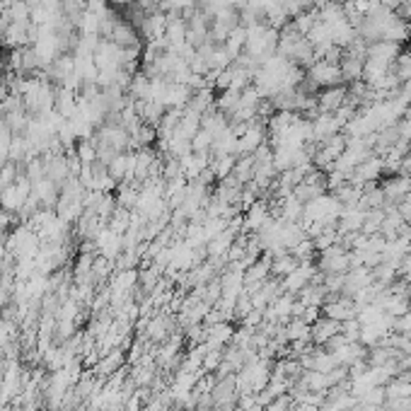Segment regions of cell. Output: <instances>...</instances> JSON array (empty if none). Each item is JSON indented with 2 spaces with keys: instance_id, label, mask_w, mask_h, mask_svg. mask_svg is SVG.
Here are the masks:
<instances>
[{
  "instance_id": "cell-1",
  "label": "cell",
  "mask_w": 411,
  "mask_h": 411,
  "mask_svg": "<svg viewBox=\"0 0 411 411\" xmlns=\"http://www.w3.org/2000/svg\"><path fill=\"white\" fill-rule=\"evenodd\" d=\"M305 80H308L315 89L334 87V85H341V82H344V80H341L339 63H329L324 59H317L312 66L308 68V75H305Z\"/></svg>"
},
{
  "instance_id": "cell-2",
  "label": "cell",
  "mask_w": 411,
  "mask_h": 411,
  "mask_svg": "<svg viewBox=\"0 0 411 411\" xmlns=\"http://www.w3.org/2000/svg\"><path fill=\"white\" fill-rule=\"evenodd\" d=\"M322 315L334 319V322H346V319H353L358 315V305L349 295H326Z\"/></svg>"
},
{
  "instance_id": "cell-3",
  "label": "cell",
  "mask_w": 411,
  "mask_h": 411,
  "mask_svg": "<svg viewBox=\"0 0 411 411\" xmlns=\"http://www.w3.org/2000/svg\"><path fill=\"white\" fill-rule=\"evenodd\" d=\"M349 99V85H334L324 87L317 92V112L319 114H334L336 109H341Z\"/></svg>"
},
{
  "instance_id": "cell-4",
  "label": "cell",
  "mask_w": 411,
  "mask_h": 411,
  "mask_svg": "<svg viewBox=\"0 0 411 411\" xmlns=\"http://www.w3.org/2000/svg\"><path fill=\"white\" fill-rule=\"evenodd\" d=\"M336 334H341V322H334V319L324 317V315L317 322L310 324V341H312V346H322L324 349Z\"/></svg>"
},
{
  "instance_id": "cell-5",
  "label": "cell",
  "mask_w": 411,
  "mask_h": 411,
  "mask_svg": "<svg viewBox=\"0 0 411 411\" xmlns=\"http://www.w3.org/2000/svg\"><path fill=\"white\" fill-rule=\"evenodd\" d=\"M165 44L170 51H177L187 44V20L182 15H167V29H165Z\"/></svg>"
},
{
  "instance_id": "cell-6",
  "label": "cell",
  "mask_w": 411,
  "mask_h": 411,
  "mask_svg": "<svg viewBox=\"0 0 411 411\" xmlns=\"http://www.w3.org/2000/svg\"><path fill=\"white\" fill-rule=\"evenodd\" d=\"M165 29H167V13H150L145 15V20L140 22V36L147 41H162L165 39Z\"/></svg>"
},
{
  "instance_id": "cell-7",
  "label": "cell",
  "mask_w": 411,
  "mask_h": 411,
  "mask_svg": "<svg viewBox=\"0 0 411 411\" xmlns=\"http://www.w3.org/2000/svg\"><path fill=\"white\" fill-rule=\"evenodd\" d=\"M402 54V46L392 44V41H375V44H368V59H377L384 63H394V59Z\"/></svg>"
},
{
  "instance_id": "cell-8",
  "label": "cell",
  "mask_w": 411,
  "mask_h": 411,
  "mask_svg": "<svg viewBox=\"0 0 411 411\" xmlns=\"http://www.w3.org/2000/svg\"><path fill=\"white\" fill-rule=\"evenodd\" d=\"M363 63L361 59H353V56H341V80H344V85H353V82H361L363 80Z\"/></svg>"
},
{
  "instance_id": "cell-9",
  "label": "cell",
  "mask_w": 411,
  "mask_h": 411,
  "mask_svg": "<svg viewBox=\"0 0 411 411\" xmlns=\"http://www.w3.org/2000/svg\"><path fill=\"white\" fill-rule=\"evenodd\" d=\"M157 143V129L155 126L143 124L138 131L131 134V150H143V147H152Z\"/></svg>"
},
{
  "instance_id": "cell-10",
  "label": "cell",
  "mask_w": 411,
  "mask_h": 411,
  "mask_svg": "<svg viewBox=\"0 0 411 411\" xmlns=\"http://www.w3.org/2000/svg\"><path fill=\"white\" fill-rule=\"evenodd\" d=\"M245 44H247V29L242 27H235L233 31H230V36L225 39V51H228L230 56H233V61L240 59L242 54H245Z\"/></svg>"
},
{
  "instance_id": "cell-11",
  "label": "cell",
  "mask_w": 411,
  "mask_h": 411,
  "mask_svg": "<svg viewBox=\"0 0 411 411\" xmlns=\"http://www.w3.org/2000/svg\"><path fill=\"white\" fill-rule=\"evenodd\" d=\"M392 73L397 75V80L402 82H409L411 80V51H402V54L394 59L392 63Z\"/></svg>"
},
{
  "instance_id": "cell-12",
  "label": "cell",
  "mask_w": 411,
  "mask_h": 411,
  "mask_svg": "<svg viewBox=\"0 0 411 411\" xmlns=\"http://www.w3.org/2000/svg\"><path fill=\"white\" fill-rule=\"evenodd\" d=\"M264 411H295L293 397H291V394H281V397L271 399V402L264 407Z\"/></svg>"
},
{
  "instance_id": "cell-13",
  "label": "cell",
  "mask_w": 411,
  "mask_h": 411,
  "mask_svg": "<svg viewBox=\"0 0 411 411\" xmlns=\"http://www.w3.org/2000/svg\"><path fill=\"white\" fill-rule=\"evenodd\" d=\"M392 331L399 336H411V310L404 315H399V317H394V324H392Z\"/></svg>"
},
{
  "instance_id": "cell-14",
  "label": "cell",
  "mask_w": 411,
  "mask_h": 411,
  "mask_svg": "<svg viewBox=\"0 0 411 411\" xmlns=\"http://www.w3.org/2000/svg\"><path fill=\"white\" fill-rule=\"evenodd\" d=\"M336 3H339L341 8H346V5H353V3H356V0H336Z\"/></svg>"
},
{
  "instance_id": "cell-15",
  "label": "cell",
  "mask_w": 411,
  "mask_h": 411,
  "mask_svg": "<svg viewBox=\"0 0 411 411\" xmlns=\"http://www.w3.org/2000/svg\"><path fill=\"white\" fill-rule=\"evenodd\" d=\"M407 41H409V51H411V34H409V39H407Z\"/></svg>"
}]
</instances>
